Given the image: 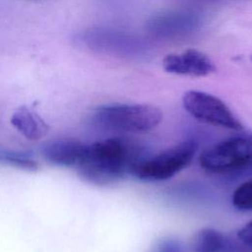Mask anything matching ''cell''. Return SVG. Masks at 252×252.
<instances>
[{
  "label": "cell",
  "mask_w": 252,
  "mask_h": 252,
  "mask_svg": "<svg viewBox=\"0 0 252 252\" xmlns=\"http://www.w3.org/2000/svg\"><path fill=\"white\" fill-rule=\"evenodd\" d=\"M162 67L168 73L192 77L208 76L215 71L211 59L201 51L192 48L181 53L166 55L162 60Z\"/></svg>",
  "instance_id": "ba28073f"
},
{
  "label": "cell",
  "mask_w": 252,
  "mask_h": 252,
  "mask_svg": "<svg viewBox=\"0 0 252 252\" xmlns=\"http://www.w3.org/2000/svg\"><path fill=\"white\" fill-rule=\"evenodd\" d=\"M10 121L12 126L23 137L31 141H37L45 137L49 131L47 123L27 106H22L15 110Z\"/></svg>",
  "instance_id": "30bf717a"
},
{
  "label": "cell",
  "mask_w": 252,
  "mask_h": 252,
  "mask_svg": "<svg viewBox=\"0 0 252 252\" xmlns=\"http://www.w3.org/2000/svg\"><path fill=\"white\" fill-rule=\"evenodd\" d=\"M199 1H217V0H199Z\"/></svg>",
  "instance_id": "e0dca14e"
},
{
  "label": "cell",
  "mask_w": 252,
  "mask_h": 252,
  "mask_svg": "<svg viewBox=\"0 0 252 252\" xmlns=\"http://www.w3.org/2000/svg\"><path fill=\"white\" fill-rule=\"evenodd\" d=\"M182 102L185 110L201 122L234 131L244 129L229 107L220 98L211 94L189 91L184 94Z\"/></svg>",
  "instance_id": "5b68a950"
},
{
  "label": "cell",
  "mask_w": 252,
  "mask_h": 252,
  "mask_svg": "<svg viewBox=\"0 0 252 252\" xmlns=\"http://www.w3.org/2000/svg\"><path fill=\"white\" fill-rule=\"evenodd\" d=\"M139 159L131 144L118 137L87 144L76 166L79 176L94 185L117 183L130 175L131 166Z\"/></svg>",
  "instance_id": "6da1fadb"
},
{
  "label": "cell",
  "mask_w": 252,
  "mask_h": 252,
  "mask_svg": "<svg viewBox=\"0 0 252 252\" xmlns=\"http://www.w3.org/2000/svg\"><path fill=\"white\" fill-rule=\"evenodd\" d=\"M197 145L193 141H183L159 154L139 159L130 169V175L144 181H163L185 169L193 160Z\"/></svg>",
  "instance_id": "277c9868"
},
{
  "label": "cell",
  "mask_w": 252,
  "mask_h": 252,
  "mask_svg": "<svg viewBox=\"0 0 252 252\" xmlns=\"http://www.w3.org/2000/svg\"><path fill=\"white\" fill-rule=\"evenodd\" d=\"M234 208L243 212H252V177L235 188L231 196Z\"/></svg>",
  "instance_id": "4fadbf2b"
},
{
  "label": "cell",
  "mask_w": 252,
  "mask_h": 252,
  "mask_svg": "<svg viewBox=\"0 0 252 252\" xmlns=\"http://www.w3.org/2000/svg\"><path fill=\"white\" fill-rule=\"evenodd\" d=\"M0 163L30 172L37 171L39 165L31 156L23 152L0 149Z\"/></svg>",
  "instance_id": "7c38bea8"
},
{
  "label": "cell",
  "mask_w": 252,
  "mask_h": 252,
  "mask_svg": "<svg viewBox=\"0 0 252 252\" xmlns=\"http://www.w3.org/2000/svg\"><path fill=\"white\" fill-rule=\"evenodd\" d=\"M153 252H186L183 244L175 238H164L159 240L155 247Z\"/></svg>",
  "instance_id": "5bb4252c"
},
{
  "label": "cell",
  "mask_w": 252,
  "mask_h": 252,
  "mask_svg": "<svg viewBox=\"0 0 252 252\" xmlns=\"http://www.w3.org/2000/svg\"><path fill=\"white\" fill-rule=\"evenodd\" d=\"M200 24V17L192 12H169L153 17L147 30L156 37L173 38L193 32Z\"/></svg>",
  "instance_id": "52a82bcc"
},
{
  "label": "cell",
  "mask_w": 252,
  "mask_h": 252,
  "mask_svg": "<svg viewBox=\"0 0 252 252\" xmlns=\"http://www.w3.org/2000/svg\"><path fill=\"white\" fill-rule=\"evenodd\" d=\"M87 144L75 139L50 141L40 149L42 158L50 164L61 167H75L85 153Z\"/></svg>",
  "instance_id": "9c48e42d"
},
{
  "label": "cell",
  "mask_w": 252,
  "mask_h": 252,
  "mask_svg": "<svg viewBox=\"0 0 252 252\" xmlns=\"http://www.w3.org/2000/svg\"><path fill=\"white\" fill-rule=\"evenodd\" d=\"M251 60H252V56H251Z\"/></svg>",
  "instance_id": "ac0fdd59"
},
{
  "label": "cell",
  "mask_w": 252,
  "mask_h": 252,
  "mask_svg": "<svg viewBox=\"0 0 252 252\" xmlns=\"http://www.w3.org/2000/svg\"><path fill=\"white\" fill-rule=\"evenodd\" d=\"M239 240L252 250V220L243 225L237 232Z\"/></svg>",
  "instance_id": "9a60e30c"
},
{
  "label": "cell",
  "mask_w": 252,
  "mask_h": 252,
  "mask_svg": "<svg viewBox=\"0 0 252 252\" xmlns=\"http://www.w3.org/2000/svg\"><path fill=\"white\" fill-rule=\"evenodd\" d=\"M161 119V110L146 103L104 104L96 107L93 113V120L97 126L129 133L151 131Z\"/></svg>",
  "instance_id": "7a4b0ae2"
},
{
  "label": "cell",
  "mask_w": 252,
  "mask_h": 252,
  "mask_svg": "<svg viewBox=\"0 0 252 252\" xmlns=\"http://www.w3.org/2000/svg\"><path fill=\"white\" fill-rule=\"evenodd\" d=\"M252 158V132L242 133L206 148L199 163L213 173L244 171Z\"/></svg>",
  "instance_id": "3957f363"
},
{
  "label": "cell",
  "mask_w": 252,
  "mask_h": 252,
  "mask_svg": "<svg viewBox=\"0 0 252 252\" xmlns=\"http://www.w3.org/2000/svg\"><path fill=\"white\" fill-rule=\"evenodd\" d=\"M75 41L78 45L94 52L123 56L126 54H137L144 47L137 38L117 31L98 28L90 29L78 33Z\"/></svg>",
  "instance_id": "8992f818"
},
{
  "label": "cell",
  "mask_w": 252,
  "mask_h": 252,
  "mask_svg": "<svg viewBox=\"0 0 252 252\" xmlns=\"http://www.w3.org/2000/svg\"><path fill=\"white\" fill-rule=\"evenodd\" d=\"M244 171H250V172H252V158H251L250 162H249V164L247 165V167L245 168V170H244Z\"/></svg>",
  "instance_id": "2e32d148"
},
{
  "label": "cell",
  "mask_w": 252,
  "mask_h": 252,
  "mask_svg": "<svg viewBox=\"0 0 252 252\" xmlns=\"http://www.w3.org/2000/svg\"><path fill=\"white\" fill-rule=\"evenodd\" d=\"M228 248L226 237L212 227L200 229L193 237L192 249L194 252H224Z\"/></svg>",
  "instance_id": "8fae6325"
}]
</instances>
